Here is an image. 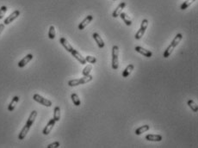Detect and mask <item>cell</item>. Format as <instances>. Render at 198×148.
Listing matches in <instances>:
<instances>
[{
  "instance_id": "obj_2",
  "label": "cell",
  "mask_w": 198,
  "mask_h": 148,
  "mask_svg": "<svg viewBox=\"0 0 198 148\" xmlns=\"http://www.w3.org/2000/svg\"><path fill=\"white\" fill-rule=\"evenodd\" d=\"M182 39H183V35H182V34H177L176 36H175V38L173 39V41H172V43L170 44V46L166 48V50L165 51V53H164V55H163V57L164 58H168V57H170V55L172 53V52H173V50L175 49V48L178 45V43L182 41Z\"/></svg>"
},
{
  "instance_id": "obj_31",
  "label": "cell",
  "mask_w": 198,
  "mask_h": 148,
  "mask_svg": "<svg viewBox=\"0 0 198 148\" xmlns=\"http://www.w3.org/2000/svg\"><path fill=\"white\" fill-rule=\"evenodd\" d=\"M114 1H116V0H114Z\"/></svg>"
},
{
  "instance_id": "obj_5",
  "label": "cell",
  "mask_w": 198,
  "mask_h": 148,
  "mask_svg": "<svg viewBox=\"0 0 198 148\" xmlns=\"http://www.w3.org/2000/svg\"><path fill=\"white\" fill-rule=\"evenodd\" d=\"M148 24H149V22L147 19H144V20H142L140 29L137 31V33H136V34H135V35H134L135 40H140V39H141V38H142V36L144 35V34H145V32H146V30H147V27H148Z\"/></svg>"
},
{
  "instance_id": "obj_25",
  "label": "cell",
  "mask_w": 198,
  "mask_h": 148,
  "mask_svg": "<svg viewBox=\"0 0 198 148\" xmlns=\"http://www.w3.org/2000/svg\"><path fill=\"white\" fill-rule=\"evenodd\" d=\"M196 0H186V1H184L182 4H181V7H180V9L182 10H186L190 4H192L194 2H195Z\"/></svg>"
},
{
  "instance_id": "obj_21",
  "label": "cell",
  "mask_w": 198,
  "mask_h": 148,
  "mask_svg": "<svg viewBox=\"0 0 198 148\" xmlns=\"http://www.w3.org/2000/svg\"><path fill=\"white\" fill-rule=\"evenodd\" d=\"M53 119L55 122H59L60 120V108L59 106H56L53 110Z\"/></svg>"
},
{
  "instance_id": "obj_4",
  "label": "cell",
  "mask_w": 198,
  "mask_h": 148,
  "mask_svg": "<svg viewBox=\"0 0 198 148\" xmlns=\"http://www.w3.org/2000/svg\"><path fill=\"white\" fill-rule=\"evenodd\" d=\"M119 48L117 46H113L112 48V68L117 70L119 67Z\"/></svg>"
},
{
  "instance_id": "obj_20",
  "label": "cell",
  "mask_w": 198,
  "mask_h": 148,
  "mask_svg": "<svg viewBox=\"0 0 198 148\" xmlns=\"http://www.w3.org/2000/svg\"><path fill=\"white\" fill-rule=\"evenodd\" d=\"M119 17L123 19V21L125 23V24L127 25V26H131V24H132V21H131L130 17H128L126 13L122 12V13L120 14V16H119Z\"/></svg>"
},
{
  "instance_id": "obj_1",
  "label": "cell",
  "mask_w": 198,
  "mask_h": 148,
  "mask_svg": "<svg viewBox=\"0 0 198 148\" xmlns=\"http://www.w3.org/2000/svg\"><path fill=\"white\" fill-rule=\"evenodd\" d=\"M36 116H37V111L36 110H33L30 113L29 117H28L27 122L25 124V126L23 127V129L21 130V132H20V133L18 135V140H24L25 137H26L27 133H28V131L30 129V127H32V125L35 122V121L36 119Z\"/></svg>"
},
{
  "instance_id": "obj_28",
  "label": "cell",
  "mask_w": 198,
  "mask_h": 148,
  "mask_svg": "<svg viewBox=\"0 0 198 148\" xmlns=\"http://www.w3.org/2000/svg\"><path fill=\"white\" fill-rule=\"evenodd\" d=\"M6 11H7V7L4 6V5L3 6H1V8H0V19H2L4 17Z\"/></svg>"
},
{
  "instance_id": "obj_8",
  "label": "cell",
  "mask_w": 198,
  "mask_h": 148,
  "mask_svg": "<svg viewBox=\"0 0 198 148\" xmlns=\"http://www.w3.org/2000/svg\"><path fill=\"white\" fill-rule=\"evenodd\" d=\"M55 120L53 118V119H51L49 122H48V124H47V126L44 127V129H43V131H42V133L44 134V135H48V134H49L50 132L52 131V129L53 128V127H54V125H55Z\"/></svg>"
},
{
  "instance_id": "obj_26",
  "label": "cell",
  "mask_w": 198,
  "mask_h": 148,
  "mask_svg": "<svg viewBox=\"0 0 198 148\" xmlns=\"http://www.w3.org/2000/svg\"><path fill=\"white\" fill-rule=\"evenodd\" d=\"M91 70H92V66H91V65H87V66L84 68V70H83V72H82L83 76H88V75H90V73H91Z\"/></svg>"
},
{
  "instance_id": "obj_23",
  "label": "cell",
  "mask_w": 198,
  "mask_h": 148,
  "mask_svg": "<svg viewBox=\"0 0 198 148\" xmlns=\"http://www.w3.org/2000/svg\"><path fill=\"white\" fill-rule=\"evenodd\" d=\"M188 106L193 110V112H197L198 111V105L193 100H189L188 101Z\"/></svg>"
},
{
  "instance_id": "obj_13",
  "label": "cell",
  "mask_w": 198,
  "mask_h": 148,
  "mask_svg": "<svg viewBox=\"0 0 198 148\" xmlns=\"http://www.w3.org/2000/svg\"><path fill=\"white\" fill-rule=\"evenodd\" d=\"M72 54H73V56L74 57L75 59L80 63V64H82V65H85L86 64V60H85V58H84L77 50L73 49V52L71 53Z\"/></svg>"
},
{
  "instance_id": "obj_6",
  "label": "cell",
  "mask_w": 198,
  "mask_h": 148,
  "mask_svg": "<svg viewBox=\"0 0 198 148\" xmlns=\"http://www.w3.org/2000/svg\"><path fill=\"white\" fill-rule=\"evenodd\" d=\"M33 99H34L35 102H37L42 104L43 106H46V107H51V106H52V102H51L50 100H48V99L47 98H44L43 97H42V96L39 95V94H35V95L33 96Z\"/></svg>"
},
{
  "instance_id": "obj_3",
  "label": "cell",
  "mask_w": 198,
  "mask_h": 148,
  "mask_svg": "<svg viewBox=\"0 0 198 148\" xmlns=\"http://www.w3.org/2000/svg\"><path fill=\"white\" fill-rule=\"evenodd\" d=\"M92 79H93V77L91 75L84 76L81 78H77V79H73V80L68 81V85L71 86V87H75V86H78V85H80V84H84L89 83V82L92 81Z\"/></svg>"
},
{
  "instance_id": "obj_11",
  "label": "cell",
  "mask_w": 198,
  "mask_h": 148,
  "mask_svg": "<svg viewBox=\"0 0 198 148\" xmlns=\"http://www.w3.org/2000/svg\"><path fill=\"white\" fill-rule=\"evenodd\" d=\"M134 49H135V51H136L137 53H141V54H142V55H144L145 57H147V58L152 57V53L151 51L146 49V48H142V47H140V46L135 47Z\"/></svg>"
},
{
  "instance_id": "obj_12",
  "label": "cell",
  "mask_w": 198,
  "mask_h": 148,
  "mask_svg": "<svg viewBox=\"0 0 198 148\" xmlns=\"http://www.w3.org/2000/svg\"><path fill=\"white\" fill-rule=\"evenodd\" d=\"M32 59H33V54H31V53L27 54L24 58H23V59H21V60L19 61V63H18V66H19L20 68L24 67L25 66H26V65H27V64L30 61V60H32Z\"/></svg>"
},
{
  "instance_id": "obj_14",
  "label": "cell",
  "mask_w": 198,
  "mask_h": 148,
  "mask_svg": "<svg viewBox=\"0 0 198 148\" xmlns=\"http://www.w3.org/2000/svg\"><path fill=\"white\" fill-rule=\"evenodd\" d=\"M146 140L148 141L153 142H159L163 140V136L160 134H147L146 136Z\"/></svg>"
},
{
  "instance_id": "obj_9",
  "label": "cell",
  "mask_w": 198,
  "mask_h": 148,
  "mask_svg": "<svg viewBox=\"0 0 198 148\" xmlns=\"http://www.w3.org/2000/svg\"><path fill=\"white\" fill-rule=\"evenodd\" d=\"M93 20V16H91V15H89V16H87L80 24H79V25H78V29H80V30H83V29H84V28L87 26V25L89 24L91 21Z\"/></svg>"
},
{
  "instance_id": "obj_18",
  "label": "cell",
  "mask_w": 198,
  "mask_h": 148,
  "mask_svg": "<svg viewBox=\"0 0 198 148\" xmlns=\"http://www.w3.org/2000/svg\"><path fill=\"white\" fill-rule=\"evenodd\" d=\"M134 66L133 64H129L123 71V77H127L130 74L132 73V72L134 71Z\"/></svg>"
},
{
  "instance_id": "obj_19",
  "label": "cell",
  "mask_w": 198,
  "mask_h": 148,
  "mask_svg": "<svg viewBox=\"0 0 198 148\" xmlns=\"http://www.w3.org/2000/svg\"><path fill=\"white\" fill-rule=\"evenodd\" d=\"M149 129H150V126H149V125L141 126V127H138V128L135 130V134H136V135H141V134H142L143 133L148 131Z\"/></svg>"
},
{
  "instance_id": "obj_15",
  "label": "cell",
  "mask_w": 198,
  "mask_h": 148,
  "mask_svg": "<svg viewBox=\"0 0 198 148\" xmlns=\"http://www.w3.org/2000/svg\"><path fill=\"white\" fill-rule=\"evenodd\" d=\"M125 6H126V3H125V2H122V3L116 7V9H115V10H114V12H113V14H112V17H115V18L117 17H119L120 14L123 12V10L125 8Z\"/></svg>"
},
{
  "instance_id": "obj_27",
  "label": "cell",
  "mask_w": 198,
  "mask_h": 148,
  "mask_svg": "<svg viewBox=\"0 0 198 148\" xmlns=\"http://www.w3.org/2000/svg\"><path fill=\"white\" fill-rule=\"evenodd\" d=\"M85 60L86 62H89L90 64H95L97 62V59L93 56H91V55H88L85 57Z\"/></svg>"
},
{
  "instance_id": "obj_29",
  "label": "cell",
  "mask_w": 198,
  "mask_h": 148,
  "mask_svg": "<svg viewBox=\"0 0 198 148\" xmlns=\"http://www.w3.org/2000/svg\"><path fill=\"white\" fill-rule=\"evenodd\" d=\"M60 146V142L59 141H55V142H53V143H51V144H49L47 147L48 148H57L59 147Z\"/></svg>"
},
{
  "instance_id": "obj_10",
  "label": "cell",
  "mask_w": 198,
  "mask_h": 148,
  "mask_svg": "<svg viewBox=\"0 0 198 148\" xmlns=\"http://www.w3.org/2000/svg\"><path fill=\"white\" fill-rule=\"evenodd\" d=\"M60 44L63 46V48L66 50L67 52H69V53H72L73 50L74 49V48L72 47V45L68 42V41H67L66 38H64V37H62V38L60 39Z\"/></svg>"
},
{
  "instance_id": "obj_16",
  "label": "cell",
  "mask_w": 198,
  "mask_h": 148,
  "mask_svg": "<svg viewBox=\"0 0 198 148\" xmlns=\"http://www.w3.org/2000/svg\"><path fill=\"white\" fill-rule=\"evenodd\" d=\"M92 37H93V39L95 40L96 43L98 44L99 48H104V46H105L104 41H102V39L101 38V36L99 35L98 33H93Z\"/></svg>"
},
{
  "instance_id": "obj_22",
  "label": "cell",
  "mask_w": 198,
  "mask_h": 148,
  "mask_svg": "<svg viewBox=\"0 0 198 148\" xmlns=\"http://www.w3.org/2000/svg\"><path fill=\"white\" fill-rule=\"evenodd\" d=\"M71 98H72V101L73 102L75 106H79L81 104V101H80V98H78V96L76 94V93H73L71 95Z\"/></svg>"
},
{
  "instance_id": "obj_30",
  "label": "cell",
  "mask_w": 198,
  "mask_h": 148,
  "mask_svg": "<svg viewBox=\"0 0 198 148\" xmlns=\"http://www.w3.org/2000/svg\"><path fill=\"white\" fill-rule=\"evenodd\" d=\"M4 27H5L4 24H0V35H1V33L3 32V30L4 29Z\"/></svg>"
},
{
  "instance_id": "obj_24",
  "label": "cell",
  "mask_w": 198,
  "mask_h": 148,
  "mask_svg": "<svg viewBox=\"0 0 198 148\" xmlns=\"http://www.w3.org/2000/svg\"><path fill=\"white\" fill-rule=\"evenodd\" d=\"M55 35H56L55 28L53 25H51L49 27V30H48V38L51 40H53L55 38Z\"/></svg>"
},
{
  "instance_id": "obj_17",
  "label": "cell",
  "mask_w": 198,
  "mask_h": 148,
  "mask_svg": "<svg viewBox=\"0 0 198 148\" xmlns=\"http://www.w3.org/2000/svg\"><path fill=\"white\" fill-rule=\"evenodd\" d=\"M18 102H19V97L15 96V97L12 98L11 102H10V103L9 104V106H8V110H9L10 112L13 111V110L15 109V108H16L17 104L18 103Z\"/></svg>"
},
{
  "instance_id": "obj_7",
  "label": "cell",
  "mask_w": 198,
  "mask_h": 148,
  "mask_svg": "<svg viewBox=\"0 0 198 148\" xmlns=\"http://www.w3.org/2000/svg\"><path fill=\"white\" fill-rule=\"evenodd\" d=\"M20 16V11L19 10H15L13 11L5 20H4V25H8L10 24H11L14 20H16L18 17Z\"/></svg>"
}]
</instances>
